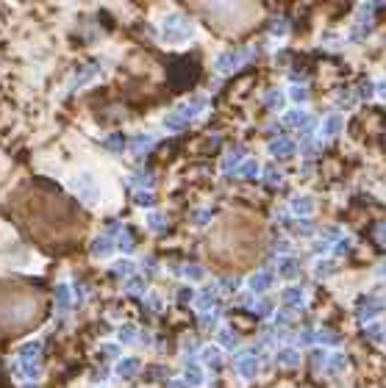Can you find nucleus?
<instances>
[{
    "instance_id": "6",
    "label": "nucleus",
    "mask_w": 386,
    "mask_h": 388,
    "mask_svg": "<svg viewBox=\"0 0 386 388\" xmlns=\"http://www.w3.org/2000/svg\"><path fill=\"white\" fill-rule=\"evenodd\" d=\"M297 358H300V355H297V349H281V352H278V360H281L284 366H295Z\"/></svg>"
},
{
    "instance_id": "21",
    "label": "nucleus",
    "mask_w": 386,
    "mask_h": 388,
    "mask_svg": "<svg viewBox=\"0 0 386 388\" xmlns=\"http://www.w3.org/2000/svg\"><path fill=\"white\" fill-rule=\"evenodd\" d=\"M122 147H125L122 136H109V150H122Z\"/></svg>"
},
{
    "instance_id": "28",
    "label": "nucleus",
    "mask_w": 386,
    "mask_h": 388,
    "mask_svg": "<svg viewBox=\"0 0 386 388\" xmlns=\"http://www.w3.org/2000/svg\"><path fill=\"white\" fill-rule=\"evenodd\" d=\"M167 388H186V385H181V380H175V385H167Z\"/></svg>"
},
{
    "instance_id": "27",
    "label": "nucleus",
    "mask_w": 386,
    "mask_h": 388,
    "mask_svg": "<svg viewBox=\"0 0 386 388\" xmlns=\"http://www.w3.org/2000/svg\"><path fill=\"white\" fill-rule=\"evenodd\" d=\"M378 89H380V95L386 97V78H383V81H380V86H378Z\"/></svg>"
},
{
    "instance_id": "25",
    "label": "nucleus",
    "mask_w": 386,
    "mask_h": 388,
    "mask_svg": "<svg viewBox=\"0 0 386 388\" xmlns=\"http://www.w3.org/2000/svg\"><path fill=\"white\" fill-rule=\"evenodd\" d=\"M292 100H306V89H300V86H295V89H292Z\"/></svg>"
},
{
    "instance_id": "17",
    "label": "nucleus",
    "mask_w": 386,
    "mask_h": 388,
    "mask_svg": "<svg viewBox=\"0 0 386 388\" xmlns=\"http://www.w3.org/2000/svg\"><path fill=\"white\" fill-rule=\"evenodd\" d=\"M56 299H59V305H61V308H70V291H67V288H59Z\"/></svg>"
},
{
    "instance_id": "15",
    "label": "nucleus",
    "mask_w": 386,
    "mask_h": 388,
    "mask_svg": "<svg viewBox=\"0 0 386 388\" xmlns=\"http://www.w3.org/2000/svg\"><path fill=\"white\" fill-rule=\"evenodd\" d=\"M212 302H214V297H212V294H209V291H203L198 299H195V305H198V308H209V305H212Z\"/></svg>"
},
{
    "instance_id": "23",
    "label": "nucleus",
    "mask_w": 386,
    "mask_h": 388,
    "mask_svg": "<svg viewBox=\"0 0 386 388\" xmlns=\"http://www.w3.org/2000/svg\"><path fill=\"white\" fill-rule=\"evenodd\" d=\"M256 169H259V164H256V161H248L245 167L239 169V172H242V175H256Z\"/></svg>"
},
{
    "instance_id": "24",
    "label": "nucleus",
    "mask_w": 386,
    "mask_h": 388,
    "mask_svg": "<svg viewBox=\"0 0 386 388\" xmlns=\"http://www.w3.org/2000/svg\"><path fill=\"white\" fill-rule=\"evenodd\" d=\"M145 305H147V308H153V310H158V305H161V302H158V297H156V294L150 291V297L145 299Z\"/></svg>"
},
{
    "instance_id": "12",
    "label": "nucleus",
    "mask_w": 386,
    "mask_h": 388,
    "mask_svg": "<svg viewBox=\"0 0 386 388\" xmlns=\"http://www.w3.org/2000/svg\"><path fill=\"white\" fill-rule=\"evenodd\" d=\"M284 302L286 305H297V302H300V291H297V288H286V291H284Z\"/></svg>"
},
{
    "instance_id": "18",
    "label": "nucleus",
    "mask_w": 386,
    "mask_h": 388,
    "mask_svg": "<svg viewBox=\"0 0 386 388\" xmlns=\"http://www.w3.org/2000/svg\"><path fill=\"white\" fill-rule=\"evenodd\" d=\"M220 344H223V346H234V333H231V330H220Z\"/></svg>"
},
{
    "instance_id": "11",
    "label": "nucleus",
    "mask_w": 386,
    "mask_h": 388,
    "mask_svg": "<svg viewBox=\"0 0 386 388\" xmlns=\"http://www.w3.org/2000/svg\"><path fill=\"white\" fill-rule=\"evenodd\" d=\"M203 360L206 363H212V366H217L220 363V352L214 349V346H209V349H203Z\"/></svg>"
},
{
    "instance_id": "1",
    "label": "nucleus",
    "mask_w": 386,
    "mask_h": 388,
    "mask_svg": "<svg viewBox=\"0 0 386 388\" xmlns=\"http://www.w3.org/2000/svg\"><path fill=\"white\" fill-rule=\"evenodd\" d=\"M270 286H272V275H270V272H261V275L250 277V288H253V291H264V288H270Z\"/></svg>"
},
{
    "instance_id": "8",
    "label": "nucleus",
    "mask_w": 386,
    "mask_h": 388,
    "mask_svg": "<svg viewBox=\"0 0 386 388\" xmlns=\"http://www.w3.org/2000/svg\"><path fill=\"white\" fill-rule=\"evenodd\" d=\"M136 369H139V360H136V358H125V360L120 363V374H122V377L133 374Z\"/></svg>"
},
{
    "instance_id": "4",
    "label": "nucleus",
    "mask_w": 386,
    "mask_h": 388,
    "mask_svg": "<svg viewBox=\"0 0 386 388\" xmlns=\"http://www.w3.org/2000/svg\"><path fill=\"white\" fill-rule=\"evenodd\" d=\"M236 369H239L242 377H253L256 369H259V360H256V358H245V360H239V363H236Z\"/></svg>"
},
{
    "instance_id": "9",
    "label": "nucleus",
    "mask_w": 386,
    "mask_h": 388,
    "mask_svg": "<svg viewBox=\"0 0 386 388\" xmlns=\"http://www.w3.org/2000/svg\"><path fill=\"white\" fill-rule=\"evenodd\" d=\"M203 382V374H200V369H195V366H186V385H200Z\"/></svg>"
},
{
    "instance_id": "14",
    "label": "nucleus",
    "mask_w": 386,
    "mask_h": 388,
    "mask_svg": "<svg viewBox=\"0 0 386 388\" xmlns=\"http://www.w3.org/2000/svg\"><path fill=\"white\" fill-rule=\"evenodd\" d=\"M147 144H150V139H147V136H136L133 142H128V147H131V150H145Z\"/></svg>"
},
{
    "instance_id": "29",
    "label": "nucleus",
    "mask_w": 386,
    "mask_h": 388,
    "mask_svg": "<svg viewBox=\"0 0 386 388\" xmlns=\"http://www.w3.org/2000/svg\"><path fill=\"white\" fill-rule=\"evenodd\" d=\"M383 275H386V263H383Z\"/></svg>"
},
{
    "instance_id": "2",
    "label": "nucleus",
    "mask_w": 386,
    "mask_h": 388,
    "mask_svg": "<svg viewBox=\"0 0 386 388\" xmlns=\"http://www.w3.org/2000/svg\"><path fill=\"white\" fill-rule=\"evenodd\" d=\"M292 211H295L297 216L311 214V211H314V200H311V197H295V203H292Z\"/></svg>"
},
{
    "instance_id": "10",
    "label": "nucleus",
    "mask_w": 386,
    "mask_h": 388,
    "mask_svg": "<svg viewBox=\"0 0 386 388\" xmlns=\"http://www.w3.org/2000/svg\"><path fill=\"white\" fill-rule=\"evenodd\" d=\"M339 128H342V117H331V120L322 122V131L325 133H339Z\"/></svg>"
},
{
    "instance_id": "3",
    "label": "nucleus",
    "mask_w": 386,
    "mask_h": 388,
    "mask_svg": "<svg viewBox=\"0 0 386 388\" xmlns=\"http://www.w3.org/2000/svg\"><path fill=\"white\" fill-rule=\"evenodd\" d=\"M270 150L275 155H292V153H295V144H292L289 139H278V142L270 144Z\"/></svg>"
},
{
    "instance_id": "20",
    "label": "nucleus",
    "mask_w": 386,
    "mask_h": 388,
    "mask_svg": "<svg viewBox=\"0 0 386 388\" xmlns=\"http://www.w3.org/2000/svg\"><path fill=\"white\" fill-rule=\"evenodd\" d=\"M133 335H136V327H133V324H131V327H122L120 330V338L122 341H133Z\"/></svg>"
},
{
    "instance_id": "26",
    "label": "nucleus",
    "mask_w": 386,
    "mask_h": 388,
    "mask_svg": "<svg viewBox=\"0 0 386 388\" xmlns=\"http://www.w3.org/2000/svg\"><path fill=\"white\" fill-rule=\"evenodd\" d=\"M125 288H131V291H142V280H136V277H133V280L125 283Z\"/></svg>"
},
{
    "instance_id": "19",
    "label": "nucleus",
    "mask_w": 386,
    "mask_h": 388,
    "mask_svg": "<svg viewBox=\"0 0 386 388\" xmlns=\"http://www.w3.org/2000/svg\"><path fill=\"white\" fill-rule=\"evenodd\" d=\"M186 277H192V280H203V269H200V266H186Z\"/></svg>"
},
{
    "instance_id": "5",
    "label": "nucleus",
    "mask_w": 386,
    "mask_h": 388,
    "mask_svg": "<svg viewBox=\"0 0 386 388\" xmlns=\"http://www.w3.org/2000/svg\"><path fill=\"white\" fill-rule=\"evenodd\" d=\"M111 247H114V244H111V239H97L95 244H92V252H95L97 258H103V255H109V252H111Z\"/></svg>"
},
{
    "instance_id": "22",
    "label": "nucleus",
    "mask_w": 386,
    "mask_h": 388,
    "mask_svg": "<svg viewBox=\"0 0 386 388\" xmlns=\"http://www.w3.org/2000/svg\"><path fill=\"white\" fill-rule=\"evenodd\" d=\"M131 263H125V261H122V263H114V272H117V275H131Z\"/></svg>"
},
{
    "instance_id": "16",
    "label": "nucleus",
    "mask_w": 386,
    "mask_h": 388,
    "mask_svg": "<svg viewBox=\"0 0 386 388\" xmlns=\"http://www.w3.org/2000/svg\"><path fill=\"white\" fill-rule=\"evenodd\" d=\"M136 203L142 205V208H147V205H153V194H147V191H139V194H136Z\"/></svg>"
},
{
    "instance_id": "7",
    "label": "nucleus",
    "mask_w": 386,
    "mask_h": 388,
    "mask_svg": "<svg viewBox=\"0 0 386 388\" xmlns=\"http://www.w3.org/2000/svg\"><path fill=\"white\" fill-rule=\"evenodd\" d=\"M281 275H286V277H295L297 275V261H295V258L281 261Z\"/></svg>"
},
{
    "instance_id": "13",
    "label": "nucleus",
    "mask_w": 386,
    "mask_h": 388,
    "mask_svg": "<svg viewBox=\"0 0 386 388\" xmlns=\"http://www.w3.org/2000/svg\"><path fill=\"white\" fill-rule=\"evenodd\" d=\"M147 225H150L153 230H161V227H164V216L161 214H147Z\"/></svg>"
}]
</instances>
